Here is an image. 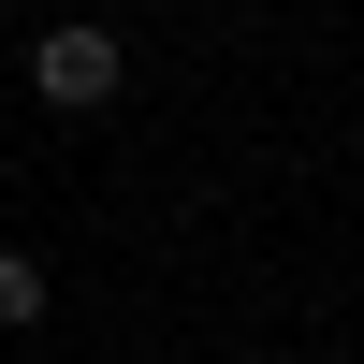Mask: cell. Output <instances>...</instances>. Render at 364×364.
Wrapping results in <instances>:
<instances>
[{
    "mask_svg": "<svg viewBox=\"0 0 364 364\" xmlns=\"http://www.w3.org/2000/svg\"><path fill=\"white\" fill-rule=\"evenodd\" d=\"M15 364H44V350H15Z\"/></svg>",
    "mask_w": 364,
    "mask_h": 364,
    "instance_id": "3",
    "label": "cell"
},
{
    "mask_svg": "<svg viewBox=\"0 0 364 364\" xmlns=\"http://www.w3.org/2000/svg\"><path fill=\"white\" fill-rule=\"evenodd\" d=\"M44 321H58V277H44V262H29V248H0V336H44Z\"/></svg>",
    "mask_w": 364,
    "mask_h": 364,
    "instance_id": "2",
    "label": "cell"
},
{
    "mask_svg": "<svg viewBox=\"0 0 364 364\" xmlns=\"http://www.w3.org/2000/svg\"><path fill=\"white\" fill-rule=\"evenodd\" d=\"M117 87H132V58H117V29H102V15L29 29V102H44V117H102Z\"/></svg>",
    "mask_w": 364,
    "mask_h": 364,
    "instance_id": "1",
    "label": "cell"
}]
</instances>
